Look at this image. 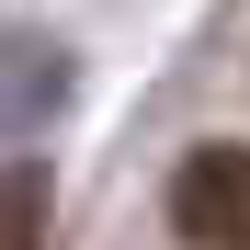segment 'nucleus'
<instances>
[{"instance_id": "obj_3", "label": "nucleus", "mask_w": 250, "mask_h": 250, "mask_svg": "<svg viewBox=\"0 0 250 250\" xmlns=\"http://www.w3.org/2000/svg\"><path fill=\"white\" fill-rule=\"evenodd\" d=\"M0 250H46V171H0Z\"/></svg>"}, {"instance_id": "obj_1", "label": "nucleus", "mask_w": 250, "mask_h": 250, "mask_svg": "<svg viewBox=\"0 0 250 250\" xmlns=\"http://www.w3.org/2000/svg\"><path fill=\"white\" fill-rule=\"evenodd\" d=\"M171 239L182 250H250V148H193L171 171Z\"/></svg>"}, {"instance_id": "obj_2", "label": "nucleus", "mask_w": 250, "mask_h": 250, "mask_svg": "<svg viewBox=\"0 0 250 250\" xmlns=\"http://www.w3.org/2000/svg\"><path fill=\"white\" fill-rule=\"evenodd\" d=\"M57 103H68V46H46V34H0V137L46 125Z\"/></svg>"}]
</instances>
